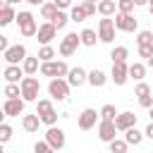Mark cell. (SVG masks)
<instances>
[{"label": "cell", "mask_w": 153, "mask_h": 153, "mask_svg": "<svg viewBox=\"0 0 153 153\" xmlns=\"http://www.w3.org/2000/svg\"><path fill=\"white\" fill-rule=\"evenodd\" d=\"M17 24H19V33L24 38H33L38 33V26H41V24H36V17L31 12H26V10L17 12Z\"/></svg>", "instance_id": "6da1fadb"}, {"label": "cell", "mask_w": 153, "mask_h": 153, "mask_svg": "<svg viewBox=\"0 0 153 153\" xmlns=\"http://www.w3.org/2000/svg\"><path fill=\"white\" fill-rule=\"evenodd\" d=\"M19 86H22V98H24L26 103H36V100H38V93H41V81H38L33 74H26V76L19 81Z\"/></svg>", "instance_id": "7a4b0ae2"}, {"label": "cell", "mask_w": 153, "mask_h": 153, "mask_svg": "<svg viewBox=\"0 0 153 153\" xmlns=\"http://www.w3.org/2000/svg\"><path fill=\"white\" fill-rule=\"evenodd\" d=\"M69 81H67V76H55V79H50L48 81V93H50V98L53 100H67L69 98Z\"/></svg>", "instance_id": "3957f363"}, {"label": "cell", "mask_w": 153, "mask_h": 153, "mask_svg": "<svg viewBox=\"0 0 153 153\" xmlns=\"http://www.w3.org/2000/svg\"><path fill=\"white\" fill-rule=\"evenodd\" d=\"M72 67H67L65 60H50V62H41V76H67Z\"/></svg>", "instance_id": "277c9868"}, {"label": "cell", "mask_w": 153, "mask_h": 153, "mask_svg": "<svg viewBox=\"0 0 153 153\" xmlns=\"http://www.w3.org/2000/svg\"><path fill=\"white\" fill-rule=\"evenodd\" d=\"M81 45V36L76 33V31H69V33H65V38L60 41V45H57V53L62 55V57H72L74 53H76V48Z\"/></svg>", "instance_id": "5b68a950"}, {"label": "cell", "mask_w": 153, "mask_h": 153, "mask_svg": "<svg viewBox=\"0 0 153 153\" xmlns=\"http://www.w3.org/2000/svg\"><path fill=\"white\" fill-rule=\"evenodd\" d=\"M115 31H117L115 17H103L98 22V38H100V43H112L115 41Z\"/></svg>", "instance_id": "8992f818"}, {"label": "cell", "mask_w": 153, "mask_h": 153, "mask_svg": "<svg viewBox=\"0 0 153 153\" xmlns=\"http://www.w3.org/2000/svg\"><path fill=\"white\" fill-rule=\"evenodd\" d=\"M115 26L117 31H127V33H136L139 31V22L134 14H124V12H117L115 14Z\"/></svg>", "instance_id": "52a82bcc"}, {"label": "cell", "mask_w": 153, "mask_h": 153, "mask_svg": "<svg viewBox=\"0 0 153 153\" xmlns=\"http://www.w3.org/2000/svg\"><path fill=\"white\" fill-rule=\"evenodd\" d=\"M26 45L24 43H17V45H10L5 53H2V57H5V62L7 65H22L24 60H26Z\"/></svg>", "instance_id": "ba28073f"}, {"label": "cell", "mask_w": 153, "mask_h": 153, "mask_svg": "<svg viewBox=\"0 0 153 153\" xmlns=\"http://www.w3.org/2000/svg\"><path fill=\"white\" fill-rule=\"evenodd\" d=\"M98 117H100V112H96L93 108H84V110L79 112V117H76V127H79L81 131H88V129L96 127Z\"/></svg>", "instance_id": "9c48e42d"}, {"label": "cell", "mask_w": 153, "mask_h": 153, "mask_svg": "<svg viewBox=\"0 0 153 153\" xmlns=\"http://www.w3.org/2000/svg\"><path fill=\"white\" fill-rule=\"evenodd\" d=\"M53 38H57V26H55L53 22H43V24L38 26L36 41H38L41 45H50V43H53Z\"/></svg>", "instance_id": "30bf717a"}, {"label": "cell", "mask_w": 153, "mask_h": 153, "mask_svg": "<svg viewBox=\"0 0 153 153\" xmlns=\"http://www.w3.org/2000/svg\"><path fill=\"white\" fill-rule=\"evenodd\" d=\"M43 139H45L55 151H62V148H65V141H67V139H65V131H62L57 124H55V127H48L45 134H43Z\"/></svg>", "instance_id": "8fae6325"}, {"label": "cell", "mask_w": 153, "mask_h": 153, "mask_svg": "<svg viewBox=\"0 0 153 153\" xmlns=\"http://www.w3.org/2000/svg\"><path fill=\"white\" fill-rule=\"evenodd\" d=\"M24 105H26L24 98H5L2 112H5V117H19V115H24Z\"/></svg>", "instance_id": "7c38bea8"}, {"label": "cell", "mask_w": 153, "mask_h": 153, "mask_svg": "<svg viewBox=\"0 0 153 153\" xmlns=\"http://www.w3.org/2000/svg\"><path fill=\"white\" fill-rule=\"evenodd\" d=\"M110 79L115 81V86H124L127 79H129V65H127V62H112Z\"/></svg>", "instance_id": "4fadbf2b"}, {"label": "cell", "mask_w": 153, "mask_h": 153, "mask_svg": "<svg viewBox=\"0 0 153 153\" xmlns=\"http://www.w3.org/2000/svg\"><path fill=\"white\" fill-rule=\"evenodd\" d=\"M115 134H117L115 120H100V122H98V139H100V141L110 143V141H115V139H117Z\"/></svg>", "instance_id": "5bb4252c"}, {"label": "cell", "mask_w": 153, "mask_h": 153, "mask_svg": "<svg viewBox=\"0 0 153 153\" xmlns=\"http://www.w3.org/2000/svg\"><path fill=\"white\" fill-rule=\"evenodd\" d=\"M67 81H69V86H74V88H79V86H84V84H88V72L84 69V67H72L69 69V74H67Z\"/></svg>", "instance_id": "9a60e30c"}, {"label": "cell", "mask_w": 153, "mask_h": 153, "mask_svg": "<svg viewBox=\"0 0 153 153\" xmlns=\"http://www.w3.org/2000/svg\"><path fill=\"white\" fill-rule=\"evenodd\" d=\"M2 76H5L7 84H19V81L26 76V72H24V67H19V65H7V67L2 69Z\"/></svg>", "instance_id": "2e32d148"}, {"label": "cell", "mask_w": 153, "mask_h": 153, "mask_svg": "<svg viewBox=\"0 0 153 153\" xmlns=\"http://www.w3.org/2000/svg\"><path fill=\"white\" fill-rule=\"evenodd\" d=\"M115 127H117V131H127V129H131V127H136V115L134 112H120L117 117H115Z\"/></svg>", "instance_id": "e0dca14e"}, {"label": "cell", "mask_w": 153, "mask_h": 153, "mask_svg": "<svg viewBox=\"0 0 153 153\" xmlns=\"http://www.w3.org/2000/svg\"><path fill=\"white\" fill-rule=\"evenodd\" d=\"M41 117H38V112H33V115H24L22 117V127H24V131H29V134H36L38 129H41Z\"/></svg>", "instance_id": "ac0fdd59"}, {"label": "cell", "mask_w": 153, "mask_h": 153, "mask_svg": "<svg viewBox=\"0 0 153 153\" xmlns=\"http://www.w3.org/2000/svg\"><path fill=\"white\" fill-rule=\"evenodd\" d=\"M88 84H91L93 88H103V86L108 84V74H105L103 69H98V67H93V69L88 72Z\"/></svg>", "instance_id": "d6986e66"}, {"label": "cell", "mask_w": 153, "mask_h": 153, "mask_svg": "<svg viewBox=\"0 0 153 153\" xmlns=\"http://www.w3.org/2000/svg\"><path fill=\"white\" fill-rule=\"evenodd\" d=\"M98 14L100 17H115L117 14V0H100L98 2Z\"/></svg>", "instance_id": "ffe728a7"}, {"label": "cell", "mask_w": 153, "mask_h": 153, "mask_svg": "<svg viewBox=\"0 0 153 153\" xmlns=\"http://www.w3.org/2000/svg\"><path fill=\"white\" fill-rule=\"evenodd\" d=\"M12 22H17L14 7H12V5H2V7H0V26H7V24H12Z\"/></svg>", "instance_id": "44dd1931"}, {"label": "cell", "mask_w": 153, "mask_h": 153, "mask_svg": "<svg viewBox=\"0 0 153 153\" xmlns=\"http://www.w3.org/2000/svg\"><path fill=\"white\" fill-rule=\"evenodd\" d=\"M81 45H86V48H93L100 38H98V31L96 29H81Z\"/></svg>", "instance_id": "7402d4cb"}, {"label": "cell", "mask_w": 153, "mask_h": 153, "mask_svg": "<svg viewBox=\"0 0 153 153\" xmlns=\"http://www.w3.org/2000/svg\"><path fill=\"white\" fill-rule=\"evenodd\" d=\"M143 139H146V134H143V131H139L136 127H131V129H127V131H124V141H127L129 146H139Z\"/></svg>", "instance_id": "603a6c76"}, {"label": "cell", "mask_w": 153, "mask_h": 153, "mask_svg": "<svg viewBox=\"0 0 153 153\" xmlns=\"http://www.w3.org/2000/svg\"><path fill=\"white\" fill-rule=\"evenodd\" d=\"M22 67H24L26 74H36V72H41V57H38V55H36V57L26 55V60L22 62Z\"/></svg>", "instance_id": "cb8c5ba5"}, {"label": "cell", "mask_w": 153, "mask_h": 153, "mask_svg": "<svg viewBox=\"0 0 153 153\" xmlns=\"http://www.w3.org/2000/svg\"><path fill=\"white\" fill-rule=\"evenodd\" d=\"M143 76H146V65H143V62H131V65H129V79L143 81Z\"/></svg>", "instance_id": "d4e9b609"}, {"label": "cell", "mask_w": 153, "mask_h": 153, "mask_svg": "<svg viewBox=\"0 0 153 153\" xmlns=\"http://www.w3.org/2000/svg\"><path fill=\"white\" fill-rule=\"evenodd\" d=\"M57 12H60V10H57L55 2H45V5H41V19H45V22H53Z\"/></svg>", "instance_id": "484cf974"}, {"label": "cell", "mask_w": 153, "mask_h": 153, "mask_svg": "<svg viewBox=\"0 0 153 153\" xmlns=\"http://www.w3.org/2000/svg\"><path fill=\"white\" fill-rule=\"evenodd\" d=\"M69 19H72V22H76V24L88 19V14H86V10H84V2H79V5H74V7L69 10Z\"/></svg>", "instance_id": "4316f807"}, {"label": "cell", "mask_w": 153, "mask_h": 153, "mask_svg": "<svg viewBox=\"0 0 153 153\" xmlns=\"http://www.w3.org/2000/svg\"><path fill=\"white\" fill-rule=\"evenodd\" d=\"M127 57H129V50H127L124 45H115V48L110 50V60H112V62H127Z\"/></svg>", "instance_id": "83f0119b"}, {"label": "cell", "mask_w": 153, "mask_h": 153, "mask_svg": "<svg viewBox=\"0 0 153 153\" xmlns=\"http://www.w3.org/2000/svg\"><path fill=\"white\" fill-rule=\"evenodd\" d=\"M69 22H72V19H69V10H60V12L55 14V19H53V24L57 26V31H62Z\"/></svg>", "instance_id": "f1b7e54d"}, {"label": "cell", "mask_w": 153, "mask_h": 153, "mask_svg": "<svg viewBox=\"0 0 153 153\" xmlns=\"http://www.w3.org/2000/svg\"><path fill=\"white\" fill-rule=\"evenodd\" d=\"M50 110H55V105H53L50 98H38V100H36V112H38V115H45V112H50Z\"/></svg>", "instance_id": "f546056e"}, {"label": "cell", "mask_w": 153, "mask_h": 153, "mask_svg": "<svg viewBox=\"0 0 153 153\" xmlns=\"http://www.w3.org/2000/svg\"><path fill=\"white\" fill-rule=\"evenodd\" d=\"M38 57H41V62L55 60V48H53V45H41V48H38Z\"/></svg>", "instance_id": "4dcf8cb0"}, {"label": "cell", "mask_w": 153, "mask_h": 153, "mask_svg": "<svg viewBox=\"0 0 153 153\" xmlns=\"http://www.w3.org/2000/svg\"><path fill=\"white\" fill-rule=\"evenodd\" d=\"M98 112H100V120H115V117L120 115V112H117V108H115L112 103H108V105H103V108H100Z\"/></svg>", "instance_id": "1f68e13d"}, {"label": "cell", "mask_w": 153, "mask_h": 153, "mask_svg": "<svg viewBox=\"0 0 153 153\" xmlns=\"http://www.w3.org/2000/svg\"><path fill=\"white\" fill-rule=\"evenodd\" d=\"M136 45H153V31H136Z\"/></svg>", "instance_id": "d6a6232c"}, {"label": "cell", "mask_w": 153, "mask_h": 153, "mask_svg": "<svg viewBox=\"0 0 153 153\" xmlns=\"http://www.w3.org/2000/svg\"><path fill=\"white\" fill-rule=\"evenodd\" d=\"M5 98H22V86L19 84H5Z\"/></svg>", "instance_id": "836d02e7"}, {"label": "cell", "mask_w": 153, "mask_h": 153, "mask_svg": "<svg viewBox=\"0 0 153 153\" xmlns=\"http://www.w3.org/2000/svg\"><path fill=\"white\" fill-rule=\"evenodd\" d=\"M108 146H110V153H127V148H129V143H127L124 139H115V141H110Z\"/></svg>", "instance_id": "e575fe53"}, {"label": "cell", "mask_w": 153, "mask_h": 153, "mask_svg": "<svg viewBox=\"0 0 153 153\" xmlns=\"http://www.w3.org/2000/svg\"><path fill=\"white\" fill-rule=\"evenodd\" d=\"M33 153H57V151H55L45 139H41V141H36V143H33Z\"/></svg>", "instance_id": "d590c367"}, {"label": "cell", "mask_w": 153, "mask_h": 153, "mask_svg": "<svg viewBox=\"0 0 153 153\" xmlns=\"http://www.w3.org/2000/svg\"><path fill=\"white\" fill-rule=\"evenodd\" d=\"M38 117H41V122H43L45 127H55V124H57V110H50V112L38 115Z\"/></svg>", "instance_id": "8d00e7d4"}, {"label": "cell", "mask_w": 153, "mask_h": 153, "mask_svg": "<svg viewBox=\"0 0 153 153\" xmlns=\"http://www.w3.org/2000/svg\"><path fill=\"white\" fill-rule=\"evenodd\" d=\"M136 7L134 0H117V12H124V14H131Z\"/></svg>", "instance_id": "74e56055"}, {"label": "cell", "mask_w": 153, "mask_h": 153, "mask_svg": "<svg viewBox=\"0 0 153 153\" xmlns=\"http://www.w3.org/2000/svg\"><path fill=\"white\" fill-rule=\"evenodd\" d=\"M134 96L136 98H143V96H151V86L146 81H136V88H134Z\"/></svg>", "instance_id": "f35d334b"}, {"label": "cell", "mask_w": 153, "mask_h": 153, "mask_svg": "<svg viewBox=\"0 0 153 153\" xmlns=\"http://www.w3.org/2000/svg\"><path fill=\"white\" fill-rule=\"evenodd\" d=\"M12 139V127L5 122V124H0V143H7Z\"/></svg>", "instance_id": "ab89813d"}, {"label": "cell", "mask_w": 153, "mask_h": 153, "mask_svg": "<svg viewBox=\"0 0 153 153\" xmlns=\"http://www.w3.org/2000/svg\"><path fill=\"white\" fill-rule=\"evenodd\" d=\"M136 48H139V57H143V60L153 57V45H136Z\"/></svg>", "instance_id": "60d3db41"}, {"label": "cell", "mask_w": 153, "mask_h": 153, "mask_svg": "<svg viewBox=\"0 0 153 153\" xmlns=\"http://www.w3.org/2000/svg\"><path fill=\"white\" fill-rule=\"evenodd\" d=\"M84 10H86L88 17H93V14L98 12V2H88V0H84Z\"/></svg>", "instance_id": "b9f144b4"}, {"label": "cell", "mask_w": 153, "mask_h": 153, "mask_svg": "<svg viewBox=\"0 0 153 153\" xmlns=\"http://www.w3.org/2000/svg\"><path fill=\"white\" fill-rule=\"evenodd\" d=\"M57 5V10H72L74 7V0H53Z\"/></svg>", "instance_id": "7bdbcfd3"}, {"label": "cell", "mask_w": 153, "mask_h": 153, "mask_svg": "<svg viewBox=\"0 0 153 153\" xmlns=\"http://www.w3.org/2000/svg\"><path fill=\"white\" fill-rule=\"evenodd\" d=\"M139 105H141V108H146V110H148V108H153V96H143V98H139Z\"/></svg>", "instance_id": "ee69618b"}, {"label": "cell", "mask_w": 153, "mask_h": 153, "mask_svg": "<svg viewBox=\"0 0 153 153\" xmlns=\"http://www.w3.org/2000/svg\"><path fill=\"white\" fill-rule=\"evenodd\" d=\"M7 48H10V43H7V36H0V50L5 53Z\"/></svg>", "instance_id": "f6af8a7d"}, {"label": "cell", "mask_w": 153, "mask_h": 153, "mask_svg": "<svg viewBox=\"0 0 153 153\" xmlns=\"http://www.w3.org/2000/svg\"><path fill=\"white\" fill-rule=\"evenodd\" d=\"M143 134H146V139H151V141H153V122H151V124L143 129Z\"/></svg>", "instance_id": "bcb514c9"}, {"label": "cell", "mask_w": 153, "mask_h": 153, "mask_svg": "<svg viewBox=\"0 0 153 153\" xmlns=\"http://www.w3.org/2000/svg\"><path fill=\"white\" fill-rule=\"evenodd\" d=\"M24 2H29V5H33V7H41V5H45L48 0H24Z\"/></svg>", "instance_id": "7dc6e473"}, {"label": "cell", "mask_w": 153, "mask_h": 153, "mask_svg": "<svg viewBox=\"0 0 153 153\" xmlns=\"http://www.w3.org/2000/svg\"><path fill=\"white\" fill-rule=\"evenodd\" d=\"M136 2V7H148V0H134Z\"/></svg>", "instance_id": "c3c4849f"}, {"label": "cell", "mask_w": 153, "mask_h": 153, "mask_svg": "<svg viewBox=\"0 0 153 153\" xmlns=\"http://www.w3.org/2000/svg\"><path fill=\"white\" fill-rule=\"evenodd\" d=\"M146 67H151V69H153V57H148V60H146Z\"/></svg>", "instance_id": "681fc988"}, {"label": "cell", "mask_w": 153, "mask_h": 153, "mask_svg": "<svg viewBox=\"0 0 153 153\" xmlns=\"http://www.w3.org/2000/svg\"><path fill=\"white\" fill-rule=\"evenodd\" d=\"M148 12L153 14V0H148Z\"/></svg>", "instance_id": "f907efd6"}, {"label": "cell", "mask_w": 153, "mask_h": 153, "mask_svg": "<svg viewBox=\"0 0 153 153\" xmlns=\"http://www.w3.org/2000/svg\"><path fill=\"white\" fill-rule=\"evenodd\" d=\"M148 117H151V122H153V108H148Z\"/></svg>", "instance_id": "816d5d0a"}, {"label": "cell", "mask_w": 153, "mask_h": 153, "mask_svg": "<svg viewBox=\"0 0 153 153\" xmlns=\"http://www.w3.org/2000/svg\"><path fill=\"white\" fill-rule=\"evenodd\" d=\"M0 5H12V2L10 0H0Z\"/></svg>", "instance_id": "f5cc1de1"}, {"label": "cell", "mask_w": 153, "mask_h": 153, "mask_svg": "<svg viewBox=\"0 0 153 153\" xmlns=\"http://www.w3.org/2000/svg\"><path fill=\"white\" fill-rule=\"evenodd\" d=\"M10 2H12V5H17V2H22V0H10Z\"/></svg>", "instance_id": "db71d44e"}, {"label": "cell", "mask_w": 153, "mask_h": 153, "mask_svg": "<svg viewBox=\"0 0 153 153\" xmlns=\"http://www.w3.org/2000/svg\"><path fill=\"white\" fill-rule=\"evenodd\" d=\"M88 2H100V0H88Z\"/></svg>", "instance_id": "11a10c76"}]
</instances>
